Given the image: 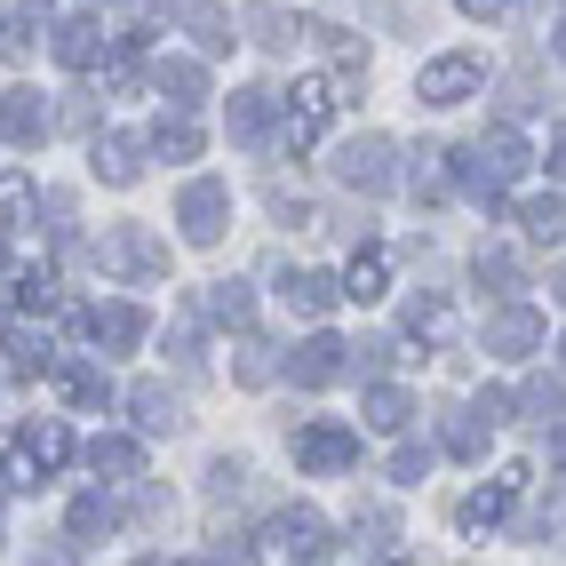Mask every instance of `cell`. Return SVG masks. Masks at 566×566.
Wrapping results in <instances>:
<instances>
[{"instance_id":"obj_20","label":"cell","mask_w":566,"mask_h":566,"mask_svg":"<svg viewBox=\"0 0 566 566\" xmlns=\"http://www.w3.org/2000/svg\"><path fill=\"white\" fill-rule=\"evenodd\" d=\"M160 96H168L176 112H192V104L208 96V72H200L192 56H168V64H160Z\"/></svg>"},{"instance_id":"obj_40","label":"cell","mask_w":566,"mask_h":566,"mask_svg":"<svg viewBox=\"0 0 566 566\" xmlns=\"http://www.w3.org/2000/svg\"><path fill=\"white\" fill-rule=\"evenodd\" d=\"M526 9H535V0H526Z\"/></svg>"},{"instance_id":"obj_23","label":"cell","mask_w":566,"mask_h":566,"mask_svg":"<svg viewBox=\"0 0 566 566\" xmlns=\"http://www.w3.org/2000/svg\"><path fill=\"white\" fill-rule=\"evenodd\" d=\"M184 24L200 32V49H232L240 32H232V9H223V0H192V9H184Z\"/></svg>"},{"instance_id":"obj_1","label":"cell","mask_w":566,"mask_h":566,"mask_svg":"<svg viewBox=\"0 0 566 566\" xmlns=\"http://www.w3.org/2000/svg\"><path fill=\"white\" fill-rule=\"evenodd\" d=\"M223 216H232V192H223L216 176H192V184H184L176 223H184V240H192V248H216V240H223Z\"/></svg>"},{"instance_id":"obj_12","label":"cell","mask_w":566,"mask_h":566,"mask_svg":"<svg viewBox=\"0 0 566 566\" xmlns=\"http://www.w3.org/2000/svg\"><path fill=\"white\" fill-rule=\"evenodd\" d=\"M9 447L49 479V471H64V455H72V431H64V423H24V431H9Z\"/></svg>"},{"instance_id":"obj_34","label":"cell","mask_w":566,"mask_h":566,"mask_svg":"<svg viewBox=\"0 0 566 566\" xmlns=\"http://www.w3.org/2000/svg\"><path fill=\"white\" fill-rule=\"evenodd\" d=\"M0 486H41V471H32V463L17 455L9 439H0Z\"/></svg>"},{"instance_id":"obj_25","label":"cell","mask_w":566,"mask_h":566,"mask_svg":"<svg viewBox=\"0 0 566 566\" xmlns=\"http://www.w3.org/2000/svg\"><path fill=\"white\" fill-rule=\"evenodd\" d=\"M407 415H415V399H407L399 384H375V391H367V423H375V431H407Z\"/></svg>"},{"instance_id":"obj_22","label":"cell","mask_w":566,"mask_h":566,"mask_svg":"<svg viewBox=\"0 0 566 566\" xmlns=\"http://www.w3.org/2000/svg\"><path fill=\"white\" fill-rule=\"evenodd\" d=\"M263 128H272V88H240L232 96V136L240 144H263Z\"/></svg>"},{"instance_id":"obj_14","label":"cell","mask_w":566,"mask_h":566,"mask_svg":"<svg viewBox=\"0 0 566 566\" xmlns=\"http://www.w3.org/2000/svg\"><path fill=\"white\" fill-rule=\"evenodd\" d=\"M272 543H280L287 558H327V518H319V511H280V518H272Z\"/></svg>"},{"instance_id":"obj_3","label":"cell","mask_w":566,"mask_h":566,"mask_svg":"<svg viewBox=\"0 0 566 566\" xmlns=\"http://www.w3.org/2000/svg\"><path fill=\"white\" fill-rule=\"evenodd\" d=\"M352 463H359V431H352V423H312V431H295V471L335 479V471H352Z\"/></svg>"},{"instance_id":"obj_19","label":"cell","mask_w":566,"mask_h":566,"mask_svg":"<svg viewBox=\"0 0 566 566\" xmlns=\"http://www.w3.org/2000/svg\"><path fill=\"white\" fill-rule=\"evenodd\" d=\"M280 295H287V312H304V319H327L335 304H344V295H335V280H327V272H295V280H287Z\"/></svg>"},{"instance_id":"obj_8","label":"cell","mask_w":566,"mask_h":566,"mask_svg":"<svg viewBox=\"0 0 566 566\" xmlns=\"http://www.w3.org/2000/svg\"><path fill=\"white\" fill-rule=\"evenodd\" d=\"M486 352H495V359H535L543 352V312H526V304L495 312V319H486Z\"/></svg>"},{"instance_id":"obj_7","label":"cell","mask_w":566,"mask_h":566,"mask_svg":"<svg viewBox=\"0 0 566 566\" xmlns=\"http://www.w3.org/2000/svg\"><path fill=\"white\" fill-rule=\"evenodd\" d=\"M352 344H335V335L319 327V335H304V344H295V359H287V375H295V384H304V391H327L335 384V375H344L352 359H344Z\"/></svg>"},{"instance_id":"obj_13","label":"cell","mask_w":566,"mask_h":566,"mask_svg":"<svg viewBox=\"0 0 566 566\" xmlns=\"http://www.w3.org/2000/svg\"><path fill=\"white\" fill-rule=\"evenodd\" d=\"M104 49H112V32H104L96 17H72V24H56V64L88 72V64H104Z\"/></svg>"},{"instance_id":"obj_2","label":"cell","mask_w":566,"mask_h":566,"mask_svg":"<svg viewBox=\"0 0 566 566\" xmlns=\"http://www.w3.org/2000/svg\"><path fill=\"white\" fill-rule=\"evenodd\" d=\"M335 104H344V88H335V81H295V88H287V153H304V144L327 136Z\"/></svg>"},{"instance_id":"obj_24","label":"cell","mask_w":566,"mask_h":566,"mask_svg":"<svg viewBox=\"0 0 566 566\" xmlns=\"http://www.w3.org/2000/svg\"><path fill=\"white\" fill-rule=\"evenodd\" d=\"M128 407H136V423H144V431H176V391H168V384H136Z\"/></svg>"},{"instance_id":"obj_4","label":"cell","mask_w":566,"mask_h":566,"mask_svg":"<svg viewBox=\"0 0 566 566\" xmlns=\"http://www.w3.org/2000/svg\"><path fill=\"white\" fill-rule=\"evenodd\" d=\"M486 88V64L479 56H439V64H423V81H415V96H423V104H471Z\"/></svg>"},{"instance_id":"obj_5","label":"cell","mask_w":566,"mask_h":566,"mask_svg":"<svg viewBox=\"0 0 566 566\" xmlns=\"http://www.w3.org/2000/svg\"><path fill=\"white\" fill-rule=\"evenodd\" d=\"M96 255L112 263V272H128V280H160V272H168V248L144 232V223H120V232H112Z\"/></svg>"},{"instance_id":"obj_29","label":"cell","mask_w":566,"mask_h":566,"mask_svg":"<svg viewBox=\"0 0 566 566\" xmlns=\"http://www.w3.org/2000/svg\"><path fill=\"white\" fill-rule=\"evenodd\" d=\"M518 223H526L535 240H551V248H558V184H551V192H535V200H526V208H518Z\"/></svg>"},{"instance_id":"obj_36","label":"cell","mask_w":566,"mask_h":566,"mask_svg":"<svg viewBox=\"0 0 566 566\" xmlns=\"http://www.w3.org/2000/svg\"><path fill=\"white\" fill-rule=\"evenodd\" d=\"M423 463H431L423 447H399V455H391V479H423Z\"/></svg>"},{"instance_id":"obj_10","label":"cell","mask_w":566,"mask_h":566,"mask_svg":"<svg viewBox=\"0 0 566 566\" xmlns=\"http://www.w3.org/2000/svg\"><path fill=\"white\" fill-rule=\"evenodd\" d=\"M471 153H479V176L495 184V192H503L511 176H526V160H535V153H526V136H518V128H486V136L471 144Z\"/></svg>"},{"instance_id":"obj_33","label":"cell","mask_w":566,"mask_h":566,"mask_svg":"<svg viewBox=\"0 0 566 566\" xmlns=\"http://www.w3.org/2000/svg\"><path fill=\"white\" fill-rule=\"evenodd\" d=\"M240 384H272V344H240Z\"/></svg>"},{"instance_id":"obj_16","label":"cell","mask_w":566,"mask_h":566,"mask_svg":"<svg viewBox=\"0 0 566 566\" xmlns=\"http://www.w3.org/2000/svg\"><path fill=\"white\" fill-rule=\"evenodd\" d=\"M0 136H9V144H41L49 136V104L32 88H9V104H0Z\"/></svg>"},{"instance_id":"obj_21","label":"cell","mask_w":566,"mask_h":566,"mask_svg":"<svg viewBox=\"0 0 566 566\" xmlns=\"http://www.w3.org/2000/svg\"><path fill=\"white\" fill-rule=\"evenodd\" d=\"M88 160H96V176H104V184H136V176H144L136 136H96V153H88Z\"/></svg>"},{"instance_id":"obj_17","label":"cell","mask_w":566,"mask_h":566,"mask_svg":"<svg viewBox=\"0 0 566 566\" xmlns=\"http://www.w3.org/2000/svg\"><path fill=\"white\" fill-rule=\"evenodd\" d=\"M88 471H96V479H144V447L120 439V431H104V439L88 447Z\"/></svg>"},{"instance_id":"obj_27","label":"cell","mask_w":566,"mask_h":566,"mask_svg":"<svg viewBox=\"0 0 566 566\" xmlns=\"http://www.w3.org/2000/svg\"><path fill=\"white\" fill-rule=\"evenodd\" d=\"M153 144H160V160H200V128L184 120V112H176V120H160V128H153Z\"/></svg>"},{"instance_id":"obj_11","label":"cell","mask_w":566,"mask_h":566,"mask_svg":"<svg viewBox=\"0 0 566 566\" xmlns=\"http://www.w3.org/2000/svg\"><path fill=\"white\" fill-rule=\"evenodd\" d=\"M518 486H526V471L511 463L495 486H479V495H463V511H455V526H463V535H486V526H495L503 511H511V495H518Z\"/></svg>"},{"instance_id":"obj_9","label":"cell","mask_w":566,"mask_h":566,"mask_svg":"<svg viewBox=\"0 0 566 566\" xmlns=\"http://www.w3.org/2000/svg\"><path fill=\"white\" fill-rule=\"evenodd\" d=\"M49 384L81 407V415H104V407H112V375L88 367V359H49Z\"/></svg>"},{"instance_id":"obj_32","label":"cell","mask_w":566,"mask_h":566,"mask_svg":"<svg viewBox=\"0 0 566 566\" xmlns=\"http://www.w3.org/2000/svg\"><path fill=\"white\" fill-rule=\"evenodd\" d=\"M479 280H495V287L511 295V287H518V263H511L503 248H479Z\"/></svg>"},{"instance_id":"obj_6","label":"cell","mask_w":566,"mask_h":566,"mask_svg":"<svg viewBox=\"0 0 566 566\" xmlns=\"http://www.w3.org/2000/svg\"><path fill=\"white\" fill-rule=\"evenodd\" d=\"M335 176H344L352 192H391V184H399V168H391V144H384V136H359V144H344Z\"/></svg>"},{"instance_id":"obj_18","label":"cell","mask_w":566,"mask_h":566,"mask_svg":"<svg viewBox=\"0 0 566 566\" xmlns=\"http://www.w3.org/2000/svg\"><path fill=\"white\" fill-rule=\"evenodd\" d=\"M88 335H96V344H112V352H128V344H144V312H136V304H96V312H88Z\"/></svg>"},{"instance_id":"obj_37","label":"cell","mask_w":566,"mask_h":566,"mask_svg":"<svg viewBox=\"0 0 566 566\" xmlns=\"http://www.w3.org/2000/svg\"><path fill=\"white\" fill-rule=\"evenodd\" d=\"M17 17H24V24H49V17H56V0H17Z\"/></svg>"},{"instance_id":"obj_38","label":"cell","mask_w":566,"mask_h":566,"mask_svg":"<svg viewBox=\"0 0 566 566\" xmlns=\"http://www.w3.org/2000/svg\"><path fill=\"white\" fill-rule=\"evenodd\" d=\"M463 17H503V0H455Z\"/></svg>"},{"instance_id":"obj_39","label":"cell","mask_w":566,"mask_h":566,"mask_svg":"<svg viewBox=\"0 0 566 566\" xmlns=\"http://www.w3.org/2000/svg\"><path fill=\"white\" fill-rule=\"evenodd\" d=\"M136 566H168V558H136Z\"/></svg>"},{"instance_id":"obj_26","label":"cell","mask_w":566,"mask_h":566,"mask_svg":"<svg viewBox=\"0 0 566 566\" xmlns=\"http://www.w3.org/2000/svg\"><path fill=\"white\" fill-rule=\"evenodd\" d=\"M208 312H216L223 327H248V319H255V295H248V280H216V295H208Z\"/></svg>"},{"instance_id":"obj_35","label":"cell","mask_w":566,"mask_h":566,"mask_svg":"<svg viewBox=\"0 0 566 566\" xmlns=\"http://www.w3.org/2000/svg\"><path fill=\"white\" fill-rule=\"evenodd\" d=\"M0 208L24 223V216H32V184H24V176H0Z\"/></svg>"},{"instance_id":"obj_30","label":"cell","mask_w":566,"mask_h":566,"mask_svg":"<svg viewBox=\"0 0 566 566\" xmlns=\"http://www.w3.org/2000/svg\"><path fill=\"white\" fill-rule=\"evenodd\" d=\"M447 455H463V463L486 455V423H479V415H455V423H447Z\"/></svg>"},{"instance_id":"obj_15","label":"cell","mask_w":566,"mask_h":566,"mask_svg":"<svg viewBox=\"0 0 566 566\" xmlns=\"http://www.w3.org/2000/svg\"><path fill=\"white\" fill-rule=\"evenodd\" d=\"M384 287H391V263L375 255V248H359V255L344 263V280H335V295H344V304H384Z\"/></svg>"},{"instance_id":"obj_28","label":"cell","mask_w":566,"mask_h":566,"mask_svg":"<svg viewBox=\"0 0 566 566\" xmlns=\"http://www.w3.org/2000/svg\"><path fill=\"white\" fill-rule=\"evenodd\" d=\"M112 518H120V511H112L104 495H81V503H72V535L96 543V535H112Z\"/></svg>"},{"instance_id":"obj_31","label":"cell","mask_w":566,"mask_h":566,"mask_svg":"<svg viewBox=\"0 0 566 566\" xmlns=\"http://www.w3.org/2000/svg\"><path fill=\"white\" fill-rule=\"evenodd\" d=\"M407 335H447V304H439V295H415V304H407Z\"/></svg>"}]
</instances>
